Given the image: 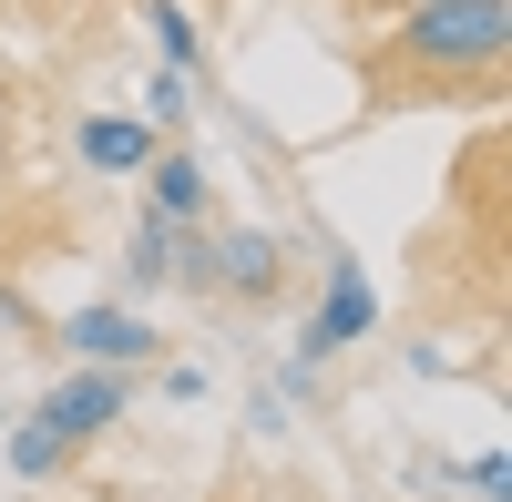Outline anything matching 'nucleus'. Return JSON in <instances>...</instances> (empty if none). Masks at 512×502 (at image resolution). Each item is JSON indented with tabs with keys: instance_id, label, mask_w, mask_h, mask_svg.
Returning <instances> with one entry per match:
<instances>
[{
	"instance_id": "nucleus-2",
	"label": "nucleus",
	"mask_w": 512,
	"mask_h": 502,
	"mask_svg": "<svg viewBox=\"0 0 512 502\" xmlns=\"http://www.w3.org/2000/svg\"><path fill=\"white\" fill-rule=\"evenodd\" d=\"M277 277H287V246H277L267 226H226V236H205V287H216V298L267 308Z\"/></svg>"
},
{
	"instance_id": "nucleus-7",
	"label": "nucleus",
	"mask_w": 512,
	"mask_h": 502,
	"mask_svg": "<svg viewBox=\"0 0 512 502\" xmlns=\"http://www.w3.org/2000/svg\"><path fill=\"white\" fill-rule=\"evenodd\" d=\"M144 175H154V216H164V226H205V216H216V175H205L195 154H164V144H154Z\"/></svg>"
},
{
	"instance_id": "nucleus-6",
	"label": "nucleus",
	"mask_w": 512,
	"mask_h": 502,
	"mask_svg": "<svg viewBox=\"0 0 512 502\" xmlns=\"http://www.w3.org/2000/svg\"><path fill=\"white\" fill-rule=\"evenodd\" d=\"M154 123L144 113H93V123H82V134H72V154L82 164H93V175H144V164H154Z\"/></svg>"
},
{
	"instance_id": "nucleus-14",
	"label": "nucleus",
	"mask_w": 512,
	"mask_h": 502,
	"mask_svg": "<svg viewBox=\"0 0 512 502\" xmlns=\"http://www.w3.org/2000/svg\"><path fill=\"white\" fill-rule=\"evenodd\" d=\"M400 11H410V0H400Z\"/></svg>"
},
{
	"instance_id": "nucleus-5",
	"label": "nucleus",
	"mask_w": 512,
	"mask_h": 502,
	"mask_svg": "<svg viewBox=\"0 0 512 502\" xmlns=\"http://www.w3.org/2000/svg\"><path fill=\"white\" fill-rule=\"evenodd\" d=\"M62 339H72L82 369H144V359L164 349V328H144L134 308H72V318H62Z\"/></svg>"
},
{
	"instance_id": "nucleus-9",
	"label": "nucleus",
	"mask_w": 512,
	"mask_h": 502,
	"mask_svg": "<svg viewBox=\"0 0 512 502\" xmlns=\"http://www.w3.org/2000/svg\"><path fill=\"white\" fill-rule=\"evenodd\" d=\"M144 31H154V52L175 72H205V21L185 11V0H144Z\"/></svg>"
},
{
	"instance_id": "nucleus-4",
	"label": "nucleus",
	"mask_w": 512,
	"mask_h": 502,
	"mask_svg": "<svg viewBox=\"0 0 512 502\" xmlns=\"http://www.w3.org/2000/svg\"><path fill=\"white\" fill-rule=\"evenodd\" d=\"M369 328H379V287H369L349 257H338V267H328V298H318V318L297 328V369H318V359H338V349H359Z\"/></svg>"
},
{
	"instance_id": "nucleus-8",
	"label": "nucleus",
	"mask_w": 512,
	"mask_h": 502,
	"mask_svg": "<svg viewBox=\"0 0 512 502\" xmlns=\"http://www.w3.org/2000/svg\"><path fill=\"white\" fill-rule=\"evenodd\" d=\"M185 236H195V226H164L154 205H144V226L123 236V277H134V287H164V277H175V257H185Z\"/></svg>"
},
{
	"instance_id": "nucleus-13",
	"label": "nucleus",
	"mask_w": 512,
	"mask_h": 502,
	"mask_svg": "<svg viewBox=\"0 0 512 502\" xmlns=\"http://www.w3.org/2000/svg\"><path fill=\"white\" fill-rule=\"evenodd\" d=\"M0 421H11V410H0Z\"/></svg>"
},
{
	"instance_id": "nucleus-11",
	"label": "nucleus",
	"mask_w": 512,
	"mask_h": 502,
	"mask_svg": "<svg viewBox=\"0 0 512 502\" xmlns=\"http://www.w3.org/2000/svg\"><path fill=\"white\" fill-rule=\"evenodd\" d=\"M185 103H195V72H175V62H164V72L144 82V123H154V134H175V123H185Z\"/></svg>"
},
{
	"instance_id": "nucleus-12",
	"label": "nucleus",
	"mask_w": 512,
	"mask_h": 502,
	"mask_svg": "<svg viewBox=\"0 0 512 502\" xmlns=\"http://www.w3.org/2000/svg\"><path fill=\"white\" fill-rule=\"evenodd\" d=\"M461 482H472L482 502H512V462H502V451H482V462H461Z\"/></svg>"
},
{
	"instance_id": "nucleus-10",
	"label": "nucleus",
	"mask_w": 512,
	"mask_h": 502,
	"mask_svg": "<svg viewBox=\"0 0 512 502\" xmlns=\"http://www.w3.org/2000/svg\"><path fill=\"white\" fill-rule=\"evenodd\" d=\"M0 451H11V472H21V482H52V472L72 462V441H62V431H41V421H0Z\"/></svg>"
},
{
	"instance_id": "nucleus-1",
	"label": "nucleus",
	"mask_w": 512,
	"mask_h": 502,
	"mask_svg": "<svg viewBox=\"0 0 512 502\" xmlns=\"http://www.w3.org/2000/svg\"><path fill=\"white\" fill-rule=\"evenodd\" d=\"M512 11L502 0H410L390 31V72H441V82H492Z\"/></svg>"
},
{
	"instance_id": "nucleus-3",
	"label": "nucleus",
	"mask_w": 512,
	"mask_h": 502,
	"mask_svg": "<svg viewBox=\"0 0 512 502\" xmlns=\"http://www.w3.org/2000/svg\"><path fill=\"white\" fill-rule=\"evenodd\" d=\"M123 410H134L123 369H72V380H52V390H41V410H31V421H41V431H62V441L82 451V441H103Z\"/></svg>"
}]
</instances>
